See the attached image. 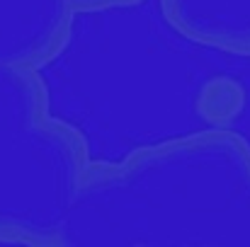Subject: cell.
<instances>
[{
  "instance_id": "5",
  "label": "cell",
  "mask_w": 250,
  "mask_h": 247,
  "mask_svg": "<svg viewBox=\"0 0 250 247\" xmlns=\"http://www.w3.org/2000/svg\"><path fill=\"white\" fill-rule=\"evenodd\" d=\"M49 114V92L34 68L0 63V143Z\"/></svg>"
},
{
  "instance_id": "2",
  "label": "cell",
  "mask_w": 250,
  "mask_h": 247,
  "mask_svg": "<svg viewBox=\"0 0 250 247\" xmlns=\"http://www.w3.org/2000/svg\"><path fill=\"white\" fill-rule=\"evenodd\" d=\"M90 163L85 136L51 112L0 143V243L59 247Z\"/></svg>"
},
{
  "instance_id": "4",
  "label": "cell",
  "mask_w": 250,
  "mask_h": 247,
  "mask_svg": "<svg viewBox=\"0 0 250 247\" xmlns=\"http://www.w3.org/2000/svg\"><path fill=\"white\" fill-rule=\"evenodd\" d=\"M161 10L185 39L250 56V0H161Z\"/></svg>"
},
{
  "instance_id": "3",
  "label": "cell",
  "mask_w": 250,
  "mask_h": 247,
  "mask_svg": "<svg viewBox=\"0 0 250 247\" xmlns=\"http://www.w3.org/2000/svg\"><path fill=\"white\" fill-rule=\"evenodd\" d=\"M73 24L68 0H0V63L49 66L68 46Z\"/></svg>"
},
{
  "instance_id": "1",
  "label": "cell",
  "mask_w": 250,
  "mask_h": 247,
  "mask_svg": "<svg viewBox=\"0 0 250 247\" xmlns=\"http://www.w3.org/2000/svg\"><path fill=\"white\" fill-rule=\"evenodd\" d=\"M59 247H250V146L199 131L92 160Z\"/></svg>"
},
{
  "instance_id": "6",
  "label": "cell",
  "mask_w": 250,
  "mask_h": 247,
  "mask_svg": "<svg viewBox=\"0 0 250 247\" xmlns=\"http://www.w3.org/2000/svg\"><path fill=\"white\" fill-rule=\"evenodd\" d=\"M141 0H68V5L76 12H102V10H117V7H129Z\"/></svg>"
}]
</instances>
